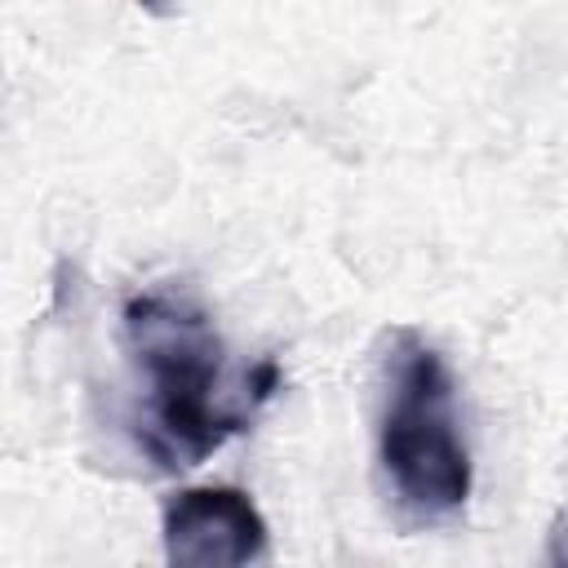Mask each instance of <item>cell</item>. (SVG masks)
Listing matches in <instances>:
<instances>
[{"label": "cell", "mask_w": 568, "mask_h": 568, "mask_svg": "<svg viewBox=\"0 0 568 568\" xmlns=\"http://www.w3.org/2000/svg\"><path fill=\"white\" fill-rule=\"evenodd\" d=\"M124 337L146 373L138 448L164 470L200 466L244 426V413L226 408L217 390L222 337L213 320L195 297L155 288L124 306Z\"/></svg>", "instance_id": "6da1fadb"}, {"label": "cell", "mask_w": 568, "mask_h": 568, "mask_svg": "<svg viewBox=\"0 0 568 568\" xmlns=\"http://www.w3.org/2000/svg\"><path fill=\"white\" fill-rule=\"evenodd\" d=\"M386 390L377 422V462L395 510L413 524H444L466 510L470 453L457 430V395L444 355L417 333L395 328L386 346Z\"/></svg>", "instance_id": "7a4b0ae2"}, {"label": "cell", "mask_w": 568, "mask_h": 568, "mask_svg": "<svg viewBox=\"0 0 568 568\" xmlns=\"http://www.w3.org/2000/svg\"><path fill=\"white\" fill-rule=\"evenodd\" d=\"M164 559L182 568H240L266 559V519L248 493L209 484L182 488L164 501L160 515Z\"/></svg>", "instance_id": "3957f363"}]
</instances>
